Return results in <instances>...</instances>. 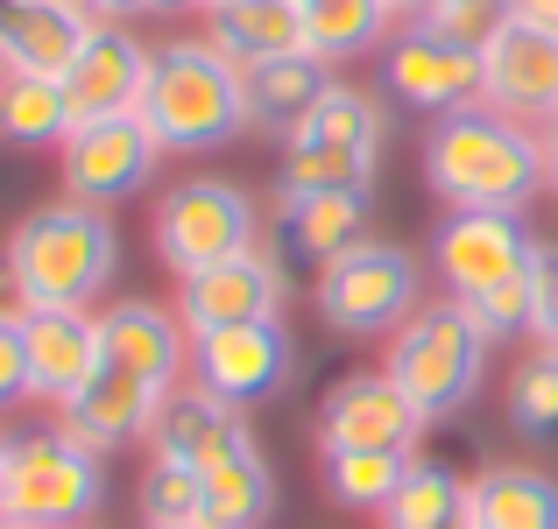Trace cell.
<instances>
[{
  "mask_svg": "<svg viewBox=\"0 0 558 529\" xmlns=\"http://www.w3.org/2000/svg\"><path fill=\"white\" fill-rule=\"evenodd\" d=\"M121 275V226L113 212L78 198H50L14 219L0 247V283L14 311H93Z\"/></svg>",
  "mask_w": 558,
  "mask_h": 529,
  "instance_id": "1",
  "label": "cell"
},
{
  "mask_svg": "<svg viewBox=\"0 0 558 529\" xmlns=\"http://www.w3.org/2000/svg\"><path fill=\"white\" fill-rule=\"evenodd\" d=\"M424 184L446 198V212H523L537 190H551L537 127L495 107L438 113L424 135Z\"/></svg>",
  "mask_w": 558,
  "mask_h": 529,
  "instance_id": "2",
  "label": "cell"
},
{
  "mask_svg": "<svg viewBox=\"0 0 558 529\" xmlns=\"http://www.w3.org/2000/svg\"><path fill=\"white\" fill-rule=\"evenodd\" d=\"M142 121L163 142V156H213L241 142L247 127V78L241 64L213 50L205 36H170L149 57V85H142Z\"/></svg>",
  "mask_w": 558,
  "mask_h": 529,
  "instance_id": "3",
  "label": "cell"
},
{
  "mask_svg": "<svg viewBox=\"0 0 558 529\" xmlns=\"http://www.w3.org/2000/svg\"><path fill=\"white\" fill-rule=\"evenodd\" d=\"M488 353H495V340L481 332V318L466 311L460 297H432L389 340V360H381V367H389L396 389L424 409V423H438V417H460V409L481 395V381H488Z\"/></svg>",
  "mask_w": 558,
  "mask_h": 529,
  "instance_id": "4",
  "label": "cell"
},
{
  "mask_svg": "<svg viewBox=\"0 0 558 529\" xmlns=\"http://www.w3.org/2000/svg\"><path fill=\"white\" fill-rule=\"evenodd\" d=\"M381 142H389V113L375 107V93L332 78L326 99L283 135V170H276V198H304V190H347L375 184Z\"/></svg>",
  "mask_w": 558,
  "mask_h": 529,
  "instance_id": "5",
  "label": "cell"
},
{
  "mask_svg": "<svg viewBox=\"0 0 558 529\" xmlns=\"http://www.w3.org/2000/svg\"><path fill=\"white\" fill-rule=\"evenodd\" d=\"M312 311L340 340H389L424 311V269L403 241H361L312 275Z\"/></svg>",
  "mask_w": 558,
  "mask_h": 529,
  "instance_id": "6",
  "label": "cell"
},
{
  "mask_svg": "<svg viewBox=\"0 0 558 529\" xmlns=\"http://www.w3.org/2000/svg\"><path fill=\"white\" fill-rule=\"evenodd\" d=\"M8 522L28 529H93L107 502V459L85 452L71 431L43 423V431L8 438Z\"/></svg>",
  "mask_w": 558,
  "mask_h": 529,
  "instance_id": "7",
  "label": "cell"
},
{
  "mask_svg": "<svg viewBox=\"0 0 558 529\" xmlns=\"http://www.w3.org/2000/svg\"><path fill=\"white\" fill-rule=\"evenodd\" d=\"M149 241H156V261L170 275H198L213 261H233L247 247H262V212L227 176H184V184H170L156 198Z\"/></svg>",
  "mask_w": 558,
  "mask_h": 529,
  "instance_id": "8",
  "label": "cell"
},
{
  "mask_svg": "<svg viewBox=\"0 0 558 529\" xmlns=\"http://www.w3.org/2000/svg\"><path fill=\"white\" fill-rule=\"evenodd\" d=\"M156 163H163V142L149 135L142 113H113V121H85L71 127V142L57 149V170H64V198L78 205H128L135 190H149Z\"/></svg>",
  "mask_w": 558,
  "mask_h": 529,
  "instance_id": "9",
  "label": "cell"
},
{
  "mask_svg": "<svg viewBox=\"0 0 558 529\" xmlns=\"http://www.w3.org/2000/svg\"><path fill=\"white\" fill-rule=\"evenodd\" d=\"M290 311V275L269 247H247L233 261H213L198 275H178V318L191 340H213L227 325H269Z\"/></svg>",
  "mask_w": 558,
  "mask_h": 529,
  "instance_id": "10",
  "label": "cell"
},
{
  "mask_svg": "<svg viewBox=\"0 0 558 529\" xmlns=\"http://www.w3.org/2000/svg\"><path fill=\"white\" fill-rule=\"evenodd\" d=\"M432 261H438L446 297L474 304V297H488L495 283L531 275L537 241H531V226H523V212H446V226L432 233Z\"/></svg>",
  "mask_w": 558,
  "mask_h": 529,
  "instance_id": "11",
  "label": "cell"
},
{
  "mask_svg": "<svg viewBox=\"0 0 558 529\" xmlns=\"http://www.w3.org/2000/svg\"><path fill=\"white\" fill-rule=\"evenodd\" d=\"M424 409L396 389L389 367L340 374L318 403V452H417Z\"/></svg>",
  "mask_w": 558,
  "mask_h": 529,
  "instance_id": "12",
  "label": "cell"
},
{
  "mask_svg": "<svg viewBox=\"0 0 558 529\" xmlns=\"http://www.w3.org/2000/svg\"><path fill=\"white\" fill-rule=\"evenodd\" d=\"M290 367H298V346H290L283 318H269V325H227L213 340H191V389L219 395L233 409L269 403L290 381Z\"/></svg>",
  "mask_w": 558,
  "mask_h": 529,
  "instance_id": "13",
  "label": "cell"
},
{
  "mask_svg": "<svg viewBox=\"0 0 558 529\" xmlns=\"http://www.w3.org/2000/svg\"><path fill=\"white\" fill-rule=\"evenodd\" d=\"M375 57H381V85L396 93V107L432 113V121L438 113H460V107H481V57L424 36L417 22L396 28Z\"/></svg>",
  "mask_w": 558,
  "mask_h": 529,
  "instance_id": "14",
  "label": "cell"
},
{
  "mask_svg": "<svg viewBox=\"0 0 558 529\" xmlns=\"http://www.w3.org/2000/svg\"><path fill=\"white\" fill-rule=\"evenodd\" d=\"M481 107L509 113V121H551L558 113V36L523 14L481 50Z\"/></svg>",
  "mask_w": 558,
  "mask_h": 529,
  "instance_id": "15",
  "label": "cell"
},
{
  "mask_svg": "<svg viewBox=\"0 0 558 529\" xmlns=\"http://www.w3.org/2000/svg\"><path fill=\"white\" fill-rule=\"evenodd\" d=\"M149 42L135 36L128 22H93L85 50L71 57L64 71V99H71V127L85 121H113V113L142 107V85H149Z\"/></svg>",
  "mask_w": 558,
  "mask_h": 529,
  "instance_id": "16",
  "label": "cell"
},
{
  "mask_svg": "<svg viewBox=\"0 0 558 529\" xmlns=\"http://www.w3.org/2000/svg\"><path fill=\"white\" fill-rule=\"evenodd\" d=\"M156 409H163V389H149L142 374H128V367L99 360L93 381H85L71 403H57V431H71L85 452H121V445H142V438L156 431Z\"/></svg>",
  "mask_w": 558,
  "mask_h": 529,
  "instance_id": "17",
  "label": "cell"
},
{
  "mask_svg": "<svg viewBox=\"0 0 558 529\" xmlns=\"http://www.w3.org/2000/svg\"><path fill=\"white\" fill-rule=\"evenodd\" d=\"M93 318H99V360L142 374L149 389H163V395L184 389L191 332H184L178 311H163V304H149V297H121V304H107V311H93Z\"/></svg>",
  "mask_w": 558,
  "mask_h": 529,
  "instance_id": "18",
  "label": "cell"
},
{
  "mask_svg": "<svg viewBox=\"0 0 558 529\" xmlns=\"http://www.w3.org/2000/svg\"><path fill=\"white\" fill-rule=\"evenodd\" d=\"M149 452H156V459H178V466L213 473V466L255 452V438H247V423H241L233 403H219V395H205V389H170L163 409H156Z\"/></svg>",
  "mask_w": 558,
  "mask_h": 529,
  "instance_id": "19",
  "label": "cell"
},
{
  "mask_svg": "<svg viewBox=\"0 0 558 529\" xmlns=\"http://www.w3.org/2000/svg\"><path fill=\"white\" fill-rule=\"evenodd\" d=\"M93 36L85 0H0V71H43L64 78L71 57Z\"/></svg>",
  "mask_w": 558,
  "mask_h": 529,
  "instance_id": "20",
  "label": "cell"
},
{
  "mask_svg": "<svg viewBox=\"0 0 558 529\" xmlns=\"http://www.w3.org/2000/svg\"><path fill=\"white\" fill-rule=\"evenodd\" d=\"M22 353H28V395L71 403L99 367V318L93 311H22Z\"/></svg>",
  "mask_w": 558,
  "mask_h": 529,
  "instance_id": "21",
  "label": "cell"
},
{
  "mask_svg": "<svg viewBox=\"0 0 558 529\" xmlns=\"http://www.w3.org/2000/svg\"><path fill=\"white\" fill-rule=\"evenodd\" d=\"M375 226V184H347V190H304L283 198V247L312 269L340 261L347 247H361Z\"/></svg>",
  "mask_w": 558,
  "mask_h": 529,
  "instance_id": "22",
  "label": "cell"
},
{
  "mask_svg": "<svg viewBox=\"0 0 558 529\" xmlns=\"http://www.w3.org/2000/svg\"><path fill=\"white\" fill-rule=\"evenodd\" d=\"M466 529H558V473L495 459L466 480Z\"/></svg>",
  "mask_w": 558,
  "mask_h": 529,
  "instance_id": "23",
  "label": "cell"
},
{
  "mask_svg": "<svg viewBox=\"0 0 558 529\" xmlns=\"http://www.w3.org/2000/svg\"><path fill=\"white\" fill-rule=\"evenodd\" d=\"M205 42L241 71L290 57L304 50V0H213L205 8Z\"/></svg>",
  "mask_w": 558,
  "mask_h": 529,
  "instance_id": "24",
  "label": "cell"
},
{
  "mask_svg": "<svg viewBox=\"0 0 558 529\" xmlns=\"http://www.w3.org/2000/svg\"><path fill=\"white\" fill-rule=\"evenodd\" d=\"M241 78H247V121H255L262 135H290V127L326 99L332 64H318L312 50H290V57H269V64L241 71Z\"/></svg>",
  "mask_w": 558,
  "mask_h": 529,
  "instance_id": "25",
  "label": "cell"
},
{
  "mask_svg": "<svg viewBox=\"0 0 558 529\" xmlns=\"http://www.w3.org/2000/svg\"><path fill=\"white\" fill-rule=\"evenodd\" d=\"M0 142H14V149H64V142H71L64 78H43V71H0Z\"/></svg>",
  "mask_w": 558,
  "mask_h": 529,
  "instance_id": "26",
  "label": "cell"
},
{
  "mask_svg": "<svg viewBox=\"0 0 558 529\" xmlns=\"http://www.w3.org/2000/svg\"><path fill=\"white\" fill-rule=\"evenodd\" d=\"M396 36V8L389 0H304V50L318 64H347L368 57Z\"/></svg>",
  "mask_w": 558,
  "mask_h": 529,
  "instance_id": "27",
  "label": "cell"
},
{
  "mask_svg": "<svg viewBox=\"0 0 558 529\" xmlns=\"http://www.w3.org/2000/svg\"><path fill=\"white\" fill-rule=\"evenodd\" d=\"M269 516H276V473L262 452H241V459L205 473V522L198 529H269Z\"/></svg>",
  "mask_w": 558,
  "mask_h": 529,
  "instance_id": "28",
  "label": "cell"
},
{
  "mask_svg": "<svg viewBox=\"0 0 558 529\" xmlns=\"http://www.w3.org/2000/svg\"><path fill=\"white\" fill-rule=\"evenodd\" d=\"M466 516V480L438 459H410L396 502L381 508V529H446Z\"/></svg>",
  "mask_w": 558,
  "mask_h": 529,
  "instance_id": "29",
  "label": "cell"
},
{
  "mask_svg": "<svg viewBox=\"0 0 558 529\" xmlns=\"http://www.w3.org/2000/svg\"><path fill=\"white\" fill-rule=\"evenodd\" d=\"M410 473V452H326V494L340 508L381 516Z\"/></svg>",
  "mask_w": 558,
  "mask_h": 529,
  "instance_id": "30",
  "label": "cell"
},
{
  "mask_svg": "<svg viewBox=\"0 0 558 529\" xmlns=\"http://www.w3.org/2000/svg\"><path fill=\"white\" fill-rule=\"evenodd\" d=\"M142 529H198L205 522V473L178 459H149L142 466V488H135Z\"/></svg>",
  "mask_w": 558,
  "mask_h": 529,
  "instance_id": "31",
  "label": "cell"
},
{
  "mask_svg": "<svg viewBox=\"0 0 558 529\" xmlns=\"http://www.w3.org/2000/svg\"><path fill=\"white\" fill-rule=\"evenodd\" d=\"M509 14H517V0H432V8H417L410 22H417L424 36L452 42V50H474L481 57L509 28Z\"/></svg>",
  "mask_w": 558,
  "mask_h": 529,
  "instance_id": "32",
  "label": "cell"
},
{
  "mask_svg": "<svg viewBox=\"0 0 558 529\" xmlns=\"http://www.w3.org/2000/svg\"><path fill=\"white\" fill-rule=\"evenodd\" d=\"M509 423L523 438H558V353H523L509 374Z\"/></svg>",
  "mask_w": 558,
  "mask_h": 529,
  "instance_id": "33",
  "label": "cell"
},
{
  "mask_svg": "<svg viewBox=\"0 0 558 529\" xmlns=\"http://www.w3.org/2000/svg\"><path fill=\"white\" fill-rule=\"evenodd\" d=\"M466 311H474L481 332L502 346V340H523V332H537V290H531V275H517V283H495L488 297H474Z\"/></svg>",
  "mask_w": 558,
  "mask_h": 529,
  "instance_id": "34",
  "label": "cell"
},
{
  "mask_svg": "<svg viewBox=\"0 0 558 529\" xmlns=\"http://www.w3.org/2000/svg\"><path fill=\"white\" fill-rule=\"evenodd\" d=\"M28 403V353H22V311H0V409Z\"/></svg>",
  "mask_w": 558,
  "mask_h": 529,
  "instance_id": "35",
  "label": "cell"
},
{
  "mask_svg": "<svg viewBox=\"0 0 558 529\" xmlns=\"http://www.w3.org/2000/svg\"><path fill=\"white\" fill-rule=\"evenodd\" d=\"M531 290H537V340L558 346V247L537 241V261H531Z\"/></svg>",
  "mask_w": 558,
  "mask_h": 529,
  "instance_id": "36",
  "label": "cell"
},
{
  "mask_svg": "<svg viewBox=\"0 0 558 529\" xmlns=\"http://www.w3.org/2000/svg\"><path fill=\"white\" fill-rule=\"evenodd\" d=\"M537 149H545V184L558 190V113H551V121H537Z\"/></svg>",
  "mask_w": 558,
  "mask_h": 529,
  "instance_id": "37",
  "label": "cell"
},
{
  "mask_svg": "<svg viewBox=\"0 0 558 529\" xmlns=\"http://www.w3.org/2000/svg\"><path fill=\"white\" fill-rule=\"evenodd\" d=\"M93 22H128V14H149V0H85Z\"/></svg>",
  "mask_w": 558,
  "mask_h": 529,
  "instance_id": "38",
  "label": "cell"
},
{
  "mask_svg": "<svg viewBox=\"0 0 558 529\" xmlns=\"http://www.w3.org/2000/svg\"><path fill=\"white\" fill-rule=\"evenodd\" d=\"M517 14H523V22H537V28H551V36H558V0H517Z\"/></svg>",
  "mask_w": 558,
  "mask_h": 529,
  "instance_id": "39",
  "label": "cell"
},
{
  "mask_svg": "<svg viewBox=\"0 0 558 529\" xmlns=\"http://www.w3.org/2000/svg\"><path fill=\"white\" fill-rule=\"evenodd\" d=\"M191 8H205V0H149V14H191Z\"/></svg>",
  "mask_w": 558,
  "mask_h": 529,
  "instance_id": "40",
  "label": "cell"
},
{
  "mask_svg": "<svg viewBox=\"0 0 558 529\" xmlns=\"http://www.w3.org/2000/svg\"><path fill=\"white\" fill-rule=\"evenodd\" d=\"M389 8H396V14H417V8H432V0H389Z\"/></svg>",
  "mask_w": 558,
  "mask_h": 529,
  "instance_id": "41",
  "label": "cell"
},
{
  "mask_svg": "<svg viewBox=\"0 0 558 529\" xmlns=\"http://www.w3.org/2000/svg\"><path fill=\"white\" fill-rule=\"evenodd\" d=\"M446 529H466V516H460V522H446Z\"/></svg>",
  "mask_w": 558,
  "mask_h": 529,
  "instance_id": "42",
  "label": "cell"
},
{
  "mask_svg": "<svg viewBox=\"0 0 558 529\" xmlns=\"http://www.w3.org/2000/svg\"><path fill=\"white\" fill-rule=\"evenodd\" d=\"M8 529H28V522H8Z\"/></svg>",
  "mask_w": 558,
  "mask_h": 529,
  "instance_id": "43",
  "label": "cell"
},
{
  "mask_svg": "<svg viewBox=\"0 0 558 529\" xmlns=\"http://www.w3.org/2000/svg\"><path fill=\"white\" fill-rule=\"evenodd\" d=\"M0 452H8V438H0Z\"/></svg>",
  "mask_w": 558,
  "mask_h": 529,
  "instance_id": "44",
  "label": "cell"
},
{
  "mask_svg": "<svg viewBox=\"0 0 558 529\" xmlns=\"http://www.w3.org/2000/svg\"><path fill=\"white\" fill-rule=\"evenodd\" d=\"M205 8H213V0H205Z\"/></svg>",
  "mask_w": 558,
  "mask_h": 529,
  "instance_id": "45",
  "label": "cell"
}]
</instances>
